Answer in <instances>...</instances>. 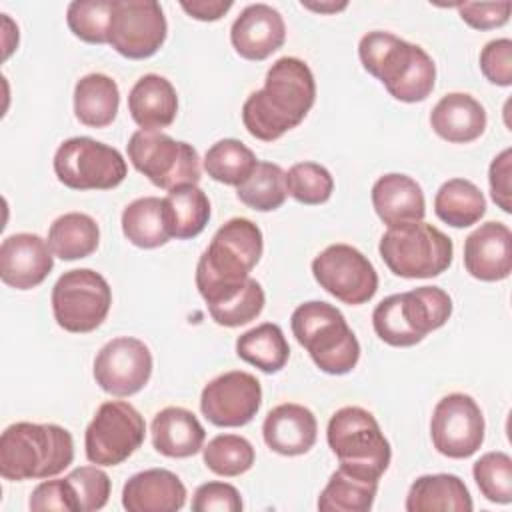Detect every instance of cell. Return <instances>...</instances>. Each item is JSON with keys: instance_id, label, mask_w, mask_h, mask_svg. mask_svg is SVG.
<instances>
[{"instance_id": "obj_1", "label": "cell", "mask_w": 512, "mask_h": 512, "mask_svg": "<svg viewBox=\"0 0 512 512\" xmlns=\"http://www.w3.org/2000/svg\"><path fill=\"white\" fill-rule=\"evenodd\" d=\"M316 100L310 66L294 56L278 58L266 72L264 88L242 104L244 128L262 142H274L296 128Z\"/></svg>"}, {"instance_id": "obj_2", "label": "cell", "mask_w": 512, "mask_h": 512, "mask_svg": "<svg viewBox=\"0 0 512 512\" xmlns=\"http://www.w3.org/2000/svg\"><path fill=\"white\" fill-rule=\"evenodd\" d=\"M264 250L262 230L248 218L224 222L202 252L196 266V288L206 306L236 296L260 262Z\"/></svg>"}, {"instance_id": "obj_3", "label": "cell", "mask_w": 512, "mask_h": 512, "mask_svg": "<svg viewBox=\"0 0 512 512\" xmlns=\"http://www.w3.org/2000/svg\"><path fill=\"white\" fill-rule=\"evenodd\" d=\"M358 56L368 74L378 78L390 96L400 102L426 100L436 82V64L418 44L406 42L392 32L374 30L360 38Z\"/></svg>"}, {"instance_id": "obj_4", "label": "cell", "mask_w": 512, "mask_h": 512, "mask_svg": "<svg viewBox=\"0 0 512 512\" xmlns=\"http://www.w3.org/2000/svg\"><path fill=\"white\" fill-rule=\"evenodd\" d=\"M72 460V434L58 424L16 422L0 436V476L4 480L52 478L64 472Z\"/></svg>"}, {"instance_id": "obj_5", "label": "cell", "mask_w": 512, "mask_h": 512, "mask_svg": "<svg viewBox=\"0 0 512 512\" xmlns=\"http://www.w3.org/2000/svg\"><path fill=\"white\" fill-rule=\"evenodd\" d=\"M290 326L298 344L322 372L342 376L356 368L360 342L336 306L322 300L304 302L292 312Z\"/></svg>"}, {"instance_id": "obj_6", "label": "cell", "mask_w": 512, "mask_h": 512, "mask_svg": "<svg viewBox=\"0 0 512 512\" xmlns=\"http://www.w3.org/2000/svg\"><path fill=\"white\" fill-rule=\"evenodd\" d=\"M452 316V298L438 286H420L380 300L372 312L376 336L396 348L422 342Z\"/></svg>"}, {"instance_id": "obj_7", "label": "cell", "mask_w": 512, "mask_h": 512, "mask_svg": "<svg viewBox=\"0 0 512 512\" xmlns=\"http://www.w3.org/2000/svg\"><path fill=\"white\" fill-rule=\"evenodd\" d=\"M326 440L340 468L364 478L380 480L392 458L390 444L378 420L360 406L336 410L328 420Z\"/></svg>"}, {"instance_id": "obj_8", "label": "cell", "mask_w": 512, "mask_h": 512, "mask_svg": "<svg viewBox=\"0 0 512 512\" xmlns=\"http://www.w3.org/2000/svg\"><path fill=\"white\" fill-rule=\"evenodd\" d=\"M378 252L400 278H434L450 268L454 244L440 228L420 220L388 228Z\"/></svg>"}, {"instance_id": "obj_9", "label": "cell", "mask_w": 512, "mask_h": 512, "mask_svg": "<svg viewBox=\"0 0 512 512\" xmlns=\"http://www.w3.org/2000/svg\"><path fill=\"white\" fill-rule=\"evenodd\" d=\"M132 166L154 186L172 190L184 184H196L202 178L200 156L188 142L174 140L162 130H136L128 144Z\"/></svg>"}, {"instance_id": "obj_10", "label": "cell", "mask_w": 512, "mask_h": 512, "mask_svg": "<svg viewBox=\"0 0 512 512\" xmlns=\"http://www.w3.org/2000/svg\"><path fill=\"white\" fill-rule=\"evenodd\" d=\"M52 164L56 178L72 190H112L128 174L126 160L116 148L88 136L64 140Z\"/></svg>"}, {"instance_id": "obj_11", "label": "cell", "mask_w": 512, "mask_h": 512, "mask_svg": "<svg viewBox=\"0 0 512 512\" xmlns=\"http://www.w3.org/2000/svg\"><path fill=\"white\" fill-rule=\"evenodd\" d=\"M112 290L102 274L90 268L64 272L52 288V314L56 324L72 334L96 330L108 316Z\"/></svg>"}, {"instance_id": "obj_12", "label": "cell", "mask_w": 512, "mask_h": 512, "mask_svg": "<svg viewBox=\"0 0 512 512\" xmlns=\"http://www.w3.org/2000/svg\"><path fill=\"white\" fill-rule=\"evenodd\" d=\"M144 438V416L130 402L108 400L86 428V458L98 466H118L144 444Z\"/></svg>"}, {"instance_id": "obj_13", "label": "cell", "mask_w": 512, "mask_h": 512, "mask_svg": "<svg viewBox=\"0 0 512 512\" xmlns=\"http://www.w3.org/2000/svg\"><path fill=\"white\" fill-rule=\"evenodd\" d=\"M314 280L336 300L358 306L374 298L378 272L372 262L350 244H332L312 260Z\"/></svg>"}, {"instance_id": "obj_14", "label": "cell", "mask_w": 512, "mask_h": 512, "mask_svg": "<svg viewBox=\"0 0 512 512\" xmlns=\"http://www.w3.org/2000/svg\"><path fill=\"white\" fill-rule=\"evenodd\" d=\"M168 34L162 6L154 0H114L108 44L130 60L154 56Z\"/></svg>"}, {"instance_id": "obj_15", "label": "cell", "mask_w": 512, "mask_h": 512, "mask_svg": "<svg viewBox=\"0 0 512 512\" xmlns=\"http://www.w3.org/2000/svg\"><path fill=\"white\" fill-rule=\"evenodd\" d=\"M484 414L476 400L462 392H452L438 400L430 418V438L438 454L446 458H468L484 442Z\"/></svg>"}, {"instance_id": "obj_16", "label": "cell", "mask_w": 512, "mask_h": 512, "mask_svg": "<svg viewBox=\"0 0 512 512\" xmlns=\"http://www.w3.org/2000/svg\"><path fill=\"white\" fill-rule=\"evenodd\" d=\"M150 348L132 336L106 342L94 358V380L112 396L126 398L140 392L152 376Z\"/></svg>"}, {"instance_id": "obj_17", "label": "cell", "mask_w": 512, "mask_h": 512, "mask_svg": "<svg viewBox=\"0 0 512 512\" xmlns=\"http://www.w3.org/2000/svg\"><path fill=\"white\" fill-rule=\"evenodd\" d=\"M262 406L258 378L244 370H230L210 380L200 394V410L208 422L220 428L248 424Z\"/></svg>"}, {"instance_id": "obj_18", "label": "cell", "mask_w": 512, "mask_h": 512, "mask_svg": "<svg viewBox=\"0 0 512 512\" xmlns=\"http://www.w3.org/2000/svg\"><path fill=\"white\" fill-rule=\"evenodd\" d=\"M54 268L48 240L32 232L10 234L0 244V278L16 290L40 286Z\"/></svg>"}, {"instance_id": "obj_19", "label": "cell", "mask_w": 512, "mask_h": 512, "mask_svg": "<svg viewBox=\"0 0 512 512\" xmlns=\"http://www.w3.org/2000/svg\"><path fill=\"white\" fill-rule=\"evenodd\" d=\"M464 268L482 282H498L512 272V232L502 222H484L464 240Z\"/></svg>"}, {"instance_id": "obj_20", "label": "cell", "mask_w": 512, "mask_h": 512, "mask_svg": "<svg viewBox=\"0 0 512 512\" xmlns=\"http://www.w3.org/2000/svg\"><path fill=\"white\" fill-rule=\"evenodd\" d=\"M286 40V24L282 14L270 4L256 2L246 6L230 28L234 50L246 60H266Z\"/></svg>"}, {"instance_id": "obj_21", "label": "cell", "mask_w": 512, "mask_h": 512, "mask_svg": "<svg viewBox=\"0 0 512 512\" xmlns=\"http://www.w3.org/2000/svg\"><path fill=\"white\" fill-rule=\"evenodd\" d=\"M262 436L272 452L282 456H300L316 444L318 422L310 408L286 402L266 414Z\"/></svg>"}, {"instance_id": "obj_22", "label": "cell", "mask_w": 512, "mask_h": 512, "mask_svg": "<svg viewBox=\"0 0 512 512\" xmlns=\"http://www.w3.org/2000/svg\"><path fill=\"white\" fill-rule=\"evenodd\" d=\"M186 504V486L166 468L134 474L122 488V506L128 512H176Z\"/></svg>"}, {"instance_id": "obj_23", "label": "cell", "mask_w": 512, "mask_h": 512, "mask_svg": "<svg viewBox=\"0 0 512 512\" xmlns=\"http://www.w3.org/2000/svg\"><path fill=\"white\" fill-rule=\"evenodd\" d=\"M372 206L378 218L388 226L420 222L426 214V200L420 184L398 172L380 176L372 186Z\"/></svg>"}, {"instance_id": "obj_24", "label": "cell", "mask_w": 512, "mask_h": 512, "mask_svg": "<svg viewBox=\"0 0 512 512\" xmlns=\"http://www.w3.org/2000/svg\"><path fill=\"white\" fill-rule=\"evenodd\" d=\"M488 118L484 106L466 92H450L442 96L430 112L432 130L446 142L468 144L480 138Z\"/></svg>"}, {"instance_id": "obj_25", "label": "cell", "mask_w": 512, "mask_h": 512, "mask_svg": "<svg viewBox=\"0 0 512 512\" xmlns=\"http://www.w3.org/2000/svg\"><path fill=\"white\" fill-rule=\"evenodd\" d=\"M152 446L168 458H188L204 448L206 430L194 412L182 406L162 408L150 426Z\"/></svg>"}, {"instance_id": "obj_26", "label": "cell", "mask_w": 512, "mask_h": 512, "mask_svg": "<svg viewBox=\"0 0 512 512\" xmlns=\"http://www.w3.org/2000/svg\"><path fill=\"white\" fill-rule=\"evenodd\" d=\"M128 112L140 130L168 128L178 114L172 82L160 74H144L128 94Z\"/></svg>"}, {"instance_id": "obj_27", "label": "cell", "mask_w": 512, "mask_h": 512, "mask_svg": "<svg viewBox=\"0 0 512 512\" xmlns=\"http://www.w3.org/2000/svg\"><path fill=\"white\" fill-rule=\"evenodd\" d=\"M474 508L466 484L456 474H424L406 496L408 512H470Z\"/></svg>"}, {"instance_id": "obj_28", "label": "cell", "mask_w": 512, "mask_h": 512, "mask_svg": "<svg viewBox=\"0 0 512 512\" xmlns=\"http://www.w3.org/2000/svg\"><path fill=\"white\" fill-rule=\"evenodd\" d=\"M120 106V90L116 80L106 74L92 72L82 76L74 86V114L80 124L90 128H106L114 122Z\"/></svg>"}, {"instance_id": "obj_29", "label": "cell", "mask_w": 512, "mask_h": 512, "mask_svg": "<svg viewBox=\"0 0 512 512\" xmlns=\"http://www.w3.org/2000/svg\"><path fill=\"white\" fill-rule=\"evenodd\" d=\"M122 234L138 248L150 250L164 246L172 238L164 212V200L144 196L130 202L122 212Z\"/></svg>"}, {"instance_id": "obj_30", "label": "cell", "mask_w": 512, "mask_h": 512, "mask_svg": "<svg viewBox=\"0 0 512 512\" xmlns=\"http://www.w3.org/2000/svg\"><path fill=\"white\" fill-rule=\"evenodd\" d=\"M164 212L172 238L188 240L198 236L210 220V200L196 184H184L168 190Z\"/></svg>"}, {"instance_id": "obj_31", "label": "cell", "mask_w": 512, "mask_h": 512, "mask_svg": "<svg viewBox=\"0 0 512 512\" xmlns=\"http://www.w3.org/2000/svg\"><path fill=\"white\" fill-rule=\"evenodd\" d=\"M434 212L452 228H468L486 214V198L474 182L450 178L434 196Z\"/></svg>"}, {"instance_id": "obj_32", "label": "cell", "mask_w": 512, "mask_h": 512, "mask_svg": "<svg viewBox=\"0 0 512 512\" xmlns=\"http://www.w3.org/2000/svg\"><path fill=\"white\" fill-rule=\"evenodd\" d=\"M100 244L96 220L84 212H66L48 228V246L60 260H80L90 256Z\"/></svg>"}, {"instance_id": "obj_33", "label": "cell", "mask_w": 512, "mask_h": 512, "mask_svg": "<svg viewBox=\"0 0 512 512\" xmlns=\"http://www.w3.org/2000/svg\"><path fill=\"white\" fill-rule=\"evenodd\" d=\"M236 354L258 370L274 374L286 366L290 358V346L278 324L264 322L238 336Z\"/></svg>"}, {"instance_id": "obj_34", "label": "cell", "mask_w": 512, "mask_h": 512, "mask_svg": "<svg viewBox=\"0 0 512 512\" xmlns=\"http://www.w3.org/2000/svg\"><path fill=\"white\" fill-rule=\"evenodd\" d=\"M378 492V480L364 478L338 466L318 496L322 512H368Z\"/></svg>"}, {"instance_id": "obj_35", "label": "cell", "mask_w": 512, "mask_h": 512, "mask_svg": "<svg viewBox=\"0 0 512 512\" xmlns=\"http://www.w3.org/2000/svg\"><path fill=\"white\" fill-rule=\"evenodd\" d=\"M202 164L212 180L238 186L252 174L258 160L244 142L236 138H224L206 150Z\"/></svg>"}, {"instance_id": "obj_36", "label": "cell", "mask_w": 512, "mask_h": 512, "mask_svg": "<svg viewBox=\"0 0 512 512\" xmlns=\"http://www.w3.org/2000/svg\"><path fill=\"white\" fill-rule=\"evenodd\" d=\"M236 196L258 212L278 210L288 196L286 172L274 162H258L252 174L236 186Z\"/></svg>"}, {"instance_id": "obj_37", "label": "cell", "mask_w": 512, "mask_h": 512, "mask_svg": "<svg viewBox=\"0 0 512 512\" xmlns=\"http://www.w3.org/2000/svg\"><path fill=\"white\" fill-rule=\"evenodd\" d=\"M202 458L208 470L218 476L234 478L254 466V446L238 434H218L204 448Z\"/></svg>"}, {"instance_id": "obj_38", "label": "cell", "mask_w": 512, "mask_h": 512, "mask_svg": "<svg viewBox=\"0 0 512 512\" xmlns=\"http://www.w3.org/2000/svg\"><path fill=\"white\" fill-rule=\"evenodd\" d=\"M114 0H74L66 10L70 32L88 44H108Z\"/></svg>"}, {"instance_id": "obj_39", "label": "cell", "mask_w": 512, "mask_h": 512, "mask_svg": "<svg viewBox=\"0 0 512 512\" xmlns=\"http://www.w3.org/2000/svg\"><path fill=\"white\" fill-rule=\"evenodd\" d=\"M482 496L494 504L512 502V458L506 452H486L472 466Z\"/></svg>"}, {"instance_id": "obj_40", "label": "cell", "mask_w": 512, "mask_h": 512, "mask_svg": "<svg viewBox=\"0 0 512 512\" xmlns=\"http://www.w3.org/2000/svg\"><path fill=\"white\" fill-rule=\"evenodd\" d=\"M288 194L300 204L318 206L330 200L334 178L328 168L316 162H298L286 172Z\"/></svg>"}, {"instance_id": "obj_41", "label": "cell", "mask_w": 512, "mask_h": 512, "mask_svg": "<svg viewBox=\"0 0 512 512\" xmlns=\"http://www.w3.org/2000/svg\"><path fill=\"white\" fill-rule=\"evenodd\" d=\"M264 302H266V296L260 282L254 278H248V282L236 296H232L222 304L208 306V312L218 326L238 328L256 320L264 310Z\"/></svg>"}, {"instance_id": "obj_42", "label": "cell", "mask_w": 512, "mask_h": 512, "mask_svg": "<svg viewBox=\"0 0 512 512\" xmlns=\"http://www.w3.org/2000/svg\"><path fill=\"white\" fill-rule=\"evenodd\" d=\"M66 478L76 492L80 512H94L108 504L112 484H110V476L102 468H98V464L80 466L72 470Z\"/></svg>"}, {"instance_id": "obj_43", "label": "cell", "mask_w": 512, "mask_h": 512, "mask_svg": "<svg viewBox=\"0 0 512 512\" xmlns=\"http://www.w3.org/2000/svg\"><path fill=\"white\" fill-rule=\"evenodd\" d=\"M28 508L34 512L44 510H58V512H80L76 492L68 478H56V480H44L40 482L30 496Z\"/></svg>"}, {"instance_id": "obj_44", "label": "cell", "mask_w": 512, "mask_h": 512, "mask_svg": "<svg viewBox=\"0 0 512 512\" xmlns=\"http://www.w3.org/2000/svg\"><path fill=\"white\" fill-rule=\"evenodd\" d=\"M480 70L490 84L510 86L512 84V40L510 38L490 40L480 52Z\"/></svg>"}, {"instance_id": "obj_45", "label": "cell", "mask_w": 512, "mask_h": 512, "mask_svg": "<svg viewBox=\"0 0 512 512\" xmlns=\"http://www.w3.org/2000/svg\"><path fill=\"white\" fill-rule=\"evenodd\" d=\"M242 506L238 488L228 482L200 484L192 498L194 512H240Z\"/></svg>"}, {"instance_id": "obj_46", "label": "cell", "mask_w": 512, "mask_h": 512, "mask_svg": "<svg viewBox=\"0 0 512 512\" xmlns=\"http://www.w3.org/2000/svg\"><path fill=\"white\" fill-rule=\"evenodd\" d=\"M460 18L476 30L500 28L508 22L512 4L510 2H464L458 4Z\"/></svg>"}, {"instance_id": "obj_47", "label": "cell", "mask_w": 512, "mask_h": 512, "mask_svg": "<svg viewBox=\"0 0 512 512\" xmlns=\"http://www.w3.org/2000/svg\"><path fill=\"white\" fill-rule=\"evenodd\" d=\"M512 150H502L492 162L488 170V184H490V196L496 202L498 208H502L506 214L512 212Z\"/></svg>"}, {"instance_id": "obj_48", "label": "cell", "mask_w": 512, "mask_h": 512, "mask_svg": "<svg viewBox=\"0 0 512 512\" xmlns=\"http://www.w3.org/2000/svg\"><path fill=\"white\" fill-rule=\"evenodd\" d=\"M182 10L202 22H214L220 20L230 8L232 0H192V2H180Z\"/></svg>"}, {"instance_id": "obj_49", "label": "cell", "mask_w": 512, "mask_h": 512, "mask_svg": "<svg viewBox=\"0 0 512 512\" xmlns=\"http://www.w3.org/2000/svg\"><path fill=\"white\" fill-rule=\"evenodd\" d=\"M302 6L308 10L320 12V14H332V12L344 10L348 6V2H304L302 0Z\"/></svg>"}]
</instances>
